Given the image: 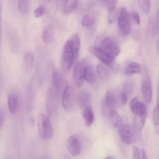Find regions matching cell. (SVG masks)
<instances>
[{"label":"cell","instance_id":"obj_13","mask_svg":"<svg viewBox=\"0 0 159 159\" xmlns=\"http://www.w3.org/2000/svg\"><path fill=\"white\" fill-rule=\"evenodd\" d=\"M89 51L92 54H93L96 58H98L101 62L107 65H111L114 62L109 57H108L105 53H104L101 50H100L96 45L91 47L89 48Z\"/></svg>","mask_w":159,"mask_h":159},{"label":"cell","instance_id":"obj_21","mask_svg":"<svg viewBox=\"0 0 159 159\" xmlns=\"http://www.w3.org/2000/svg\"><path fill=\"white\" fill-rule=\"evenodd\" d=\"M52 81L53 89L57 93H58L61 90L63 85V78L61 75L57 71H54L52 74Z\"/></svg>","mask_w":159,"mask_h":159},{"label":"cell","instance_id":"obj_33","mask_svg":"<svg viewBox=\"0 0 159 159\" xmlns=\"http://www.w3.org/2000/svg\"><path fill=\"white\" fill-rule=\"evenodd\" d=\"M45 12V7L41 5L35 9L34 11V15L35 17L39 18L44 14Z\"/></svg>","mask_w":159,"mask_h":159},{"label":"cell","instance_id":"obj_15","mask_svg":"<svg viewBox=\"0 0 159 159\" xmlns=\"http://www.w3.org/2000/svg\"><path fill=\"white\" fill-rule=\"evenodd\" d=\"M34 63V55L32 51L27 52L23 58V68L26 73H30Z\"/></svg>","mask_w":159,"mask_h":159},{"label":"cell","instance_id":"obj_10","mask_svg":"<svg viewBox=\"0 0 159 159\" xmlns=\"http://www.w3.org/2000/svg\"><path fill=\"white\" fill-rule=\"evenodd\" d=\"M118 104L116 94L112 91H108L102 102V111L104 114L107 116L108 112L111 109H115Z\"/></svg>","mask_w":159,"mask_h":159},{"label":"cell","instance_id":"obj_19","mask_svg":"<svg viewBox=\"0 0 159 159\" xmlns=\"http://www.w3.org/2000/svg\"><path fill=\"white\" fill-rule=\"evenodd\" d=\"M42 41L47 44L52 43L54 39V28L52 25H48L42 34Z\"/></svg>","mask_w":159,"mask_h":159},{"label":"cell","instance_id":"obj_9","mask_svg":"<svg viewBox=\"0 0 159 159\" xmlns=\"http://www.w3.org/2000/svg\"><path fill=\"white\" fill-rule=\"evenodd\" d=\"M141 93L142 98L145 104H150L152 99V83L150 77L145 75L141 84Z\"/></svg>","mask_w":159,"mask_h":159},{"label":"cell","instance_id":"obj_37","mask_svg":"<svg viewBox=\"0 0 159 159\" xmlns=\"http://www.w3.org/2000/svg\"><path fill=\"white\" fill-rule=\"evenodd\" d=\"M132 37H133V38L135 40H137L139 39V31L137 30H134L133 32H132Z\"/></svg>","mask_w":159,"mask_h":159},{"label":"cell","instance_id":"obj_30","mask_svg":"<svg viewBox=\"0 0 159 159\" xmlns=\"http://www.w3.org/2000/svg\"><path fill=\"white\" fill-rule=\"evenodd\" d=\"M133 89H134L133 83L131 81H127L124 83L122 90L121 91L124 93L125 94H126L129 98L132 94Z\"/></svg>","mask_w":159,"mask_h":159},{"label":"cell","instance_id":"obj_41","mask_svg":"<svg viewBox=\"0 0 159 159\" xmlns=\"http://www.w3.org/2000/svg\"><path fill=\"white\" fill-rule=\"evenodd\" d=\"M104 159H114V158L113 157H112V156H108V157H106V158H104Z\"/></svg>","mask_w":159,"mask_h":159},{"label":"cell","instance_id":"obj_40","mask_svg":"<svg viewBox=\"0 0 159 159\" xmlns=\"http://www.w3.org/2000/svg\"><path fill=\"white\" fill-rule=\"evenodd\" d=\"M29 123H30V125L31 126H33V125H34V119L33 117H30L29 118Z\"/></svg>","mask_w":159,"mask_h":159},{"label":"cell","instance_id":"obj_29","mask_svg":"<svg viewBox=\"0 0 159 159\" xmlns=\"http://www.w3.org/2000/svg\"><path fill=\"white\" fill-rule=\"evenodd\" d=\"M140 9L144 13L147 14L149 12L151 6V0H137Z\"/></svg>","mask_w":159,"mask_h":159},{"label":"cell","instance_id":"obj_27","mask_svg":"<svg viewBox=\"0 0 159 159\" xmlns=\"http://www.w3.org/2000/svg\"><path fill=\"white\" fill-rule=\"evenodd\" d=\"M30 0H17V8L19 12L22 15L27 14L29 8Z\"/></svg>","mask_w":159,"mask_h":159},{"label":"cell","instance_id":"obj_34","mask_svg":"<svg viewBox=\"0 0 159 159\" xmlns=\"http://www.w3.org/2000/svg\"><path fill=\"white\" fill-rule=\"evenodd\" d=\"M132 159H141L139 148L137 146H134L132 149Z\"/></svg>","mask_w":159,"mask_h":159},{"label":"cell","instance_id":"obj_17","mask_svg":"<svg viewBox=\"0 0 159 159\" xmlns=\"http://www.w3.org/2000/svg\"><path fill=\"white\" fill-rule=\"evenodd\" d=\"M107 116H108L112 124L116 128H119L122 125V119L115 109L110 110L108 112Z\"/></svg>","mask_w":159,"mask_h":159},{"label":"cell","instance_id":"obj_8","mask_svg":"<svg viewBox=\"0 0 159 159\" xmlns=\"http://www.w3.org/2000/svg\"><path fill=\"white\" fill-rule=\"evenodd\" d=\"M119 136L121 141L127 145L132 144L135 140L134 130L129 124H122L119 127Z\"/></svg>","mask_w":159,"mask_h":159},{"label":"cell","instance_id":"obj_38","mask_svg":"<svg viewBox=\"0 0 159 159\" xmlns=\"http://www.w3.org/2000/svg\"><path fill=\"white\" fill-rule=\"evenodd\" d=\"M141 157H142V159H148L147 153L144 149L141 150Z\"/></svg>","mask_w":159,"mask_h":159},{"label":"cell","instance_id":"obj_24","mask_svg":"<svg viewBox=\"0 0 159 159\" xmlns=\"http://www.w3.org/2000/svg\"><path fill=\"white\" fill-rule=\"evenodd\" d=\"M96 16L94 12H89L84 16L81 20V25L85 27H90L93 25L96 21Z\"/></svg>","mask_w":159,"mask_h":159},{"label":"cell","instance_id":"obj_35","mask_svg":"<svg viewBox=\"0 0 159 159\" xmlns=\"http://www.w3.org/2000/svg\"><path fill=\"white\" fill-rule=\"evenodd\" d=\"M5 119H6L5 112L2 109H1L0 110V131L4 124Z\"/></svg>","mask_w":159,"mask_h":159},{"label":"cell","instance_id":"obj_39","mask_svg":"<svg viewBox=\"0 0 159 159\" xmlns=\"http://www.w3.org/2000/svg\"><path fill=\"white\" fill-rule=\"evenodd\" d=\"M156 49H157L158 54L159 55V37H158L157 41H156Z\"/></svg>","mask_w":159,"mask_h":159},{"label":"cell","instance_id":"obj_44","mask_svg":"<svg viewBox=\"0 0 159 159\" xmlns=\"http://www.w3.org/2000/svg\"><path fill=\"white\" fill-rule=\"evenodd\" d=\"M64 159H71L68 156H65V158H64Z\"/></svg>","mask_w":159,"mask_h":159},{"label":"cell","instance_id":"obj_6","mask_svg":"<svg viewBox=\"0 0 159 159\" xmlns=\"http://www.w3.org/2000/svg\"><path fill=\"white\" fill-rule=\"evenodd\" d=\"M117 21L120 33L124 35H129L131 31L130 20L129 14L125 7L120 9Z\"/></svg>","mask_w":159,"mask_h":159},{"label":"cell","instance_id":"obj_26","mask_svg":"<svg viewBox=\"0 0 159 159\" xmlns=\"http://www.w3.org/2000/svg\"><path fill=\"white\" fill-rule=\"evenodd\" d=\"M153 120L155 132L159 134V101L153 110Z\"/></svg>","mask_w":159,"mask_h":159},{"label":"cell","instance_id":"obj_12","mask_svg":"<svg viewBox=\"0 0 159 159\" xmlns=\"http://www.w3.org/2000/svg\"><path fill=\"white\" fill-rule=\"evenodd\" d=\"M66 147L68 152L73 156H77L80 154L81 147L79 137L73 134L69 137L66 142Z\"/></svg>","mask_w":159,"mask_h":159},{"label":"cell","instance_id":"obj_3","mask_svg":"<svg viewBox=\"0 0 159 159\" xmlns=\"http://www.w3.org/2000/svg\"><path fill=\"white\" fill-rule=\"evenodd\" d=\"M95 45L114 61L120 52L118 41L114 36L104 37Z\"/></svg>","mask_w":159,"mask_h":159},{"label":"cell","instance_id":"obj_5","mask_svg":"<svg viewBox=\"0 0 159 159\" xmlns=\"http://www.w3.org/2000/svg\"><path fill=\"white\" fill-rule=\"evenodd\" d=\"M75 95L73 88L70 85H67L63 89L61 95V104L64 109L70 111L75 106Z\"/></svg>","mask_w":159,"mask_h":159},{"label":"cell","instance_id":"obj_31","mask_svg":"<svg viewBox=\"0 0 159 159\" xmlns=\"http://www.w3.org/2000/svg\"><path fill=\"white\" fill-rule=\"evenodd\" d=\"M102 5L109 11L116 8L117 0H101Z\"/></svg>","mask_w":159,"mask_h":159},{"label":"cell","instance_id":"obj_20","mask_svg":"<svg viewBox=\"0 0 159 159\" xmlns=\"http://www.w3.org/2000/svg\"><path fill=\"white\" fill-rule=\"evenodd\" d=\"M83 117L84 120L85 125L86 126L89 127L93 124L94 119V116L91 106H88L84 108L83 111Z\"/></svg>","mask_w":159,"mask_h":159},{"label":"cell","instance_id":"obj_36","mask_svg":"<svg viewBox=\"0 0 159 159\" xmlns=\"http://www.w3.org/2000/svg\"><path fill=\"white\" fill-rule=\"evenodd\" d=\"M131 16H132V18L133 20L135 22V23L137 25H140V19L139 15L137 12H133L131 14Z\"/></svg>","mask_w":159,"mask_h":159},{"label":"cell","instance_id":"obj_23","mask_svg":"<svg viewBox=\"0 0 159 159\" xmlns=\"http://www.w3.org/2000/svg\"><path fill=\"white\" fill-rule=\"evenodd\" d=\"M142 68L139 63L132 61L130 63L124 70V73L127 75H134V74H139L141 73Z\"/></svg>","mask_w":159,"mask_h":159},{"label":"cell","instance_id":"obj_43","mask_svg":"<svg viewBox=\"0 0 159 159\" xmlns=\"http://www.w3.org/2000/svg\"><path fill=\"white\" fill-rule=\"evenodd\" d=\"M0 40H1V5H0Z\"/></svg>","mask_w":159,"mask_h":159},{"label":"cell","instance_id":"obj_1","mask_svg":"<svg viewBox=\"0 0 159 159\" xmlns=\"http://www.w3.org/2000/svg\"><path fill=\"white\" fill-rule=\"evenodd\" d=\"M80 48V38L75 34L65 42L61 58V63L65 71H70L77 59Z\"/></svg>","mask_w":159,"mask_h":159},{"label":"cell","instance_id":"obj_22","mask_svg":"<svg viewBox=\"0 0 159 159\" xmlns=\"http://www.w3.org/2000/svg\"><path fill=\"white\" fill-rule=\"evenodd\" d=\"M79 0H63V9L65 14L73 12L77 7Z\"/></svg>","mask_w":159,"mask_h":159},{"label":"cell","instance_id":"obj_7","mask_svg":"<svg viewBox=\"0 0 159 159\" xmlns=\"http://www.w3.org/2000/svg\"><path fill=\"white\" fill-rule=\"evenodd\" d=\"M88 65L87 61L81 60L75 65L73 72V77L76 87H81L84 82V70L85 66Z\"/></svg>","mask_w":159,"mask_h":159},{"label":"cell","instance_id":"obj_18","mask_svg":"<svg viewBox=\"0 0 159 159\" xmlns=\"http://www.w3.org/2000/svg\"><path fill=\"white\" fill-rule=\"evenodd\" d=\"M84 79L88 83H93L96 80V75L93 67L88 64L84 70Z\"/></svg>","mask_w":159,"mask_h":159},{"label":"cell","instance_id":"obj_45","mask_svg":"<svg viewBox=\"0 0 159 159\" xmlns=\"http://www.w3.org/2000/svg\"><path fill=\"white\" fill-rule=\"evenodd\" d=\"M158 159H159V158H158Z\"/></svg>","mask_w":159,"mask_h":159},{"label":"cell","instance_id":"obj_25","mask_svg":"<svg viewBox=\"0 0 159 159\" xmlns=\"http://www.w3.org/2000/svg\"><path fill=\"white\" fill-rule=\"evenodd\" d=\"M96 71L99 77L103 81L107 80L110 77L109 71L101 64H98L96 66Z\"/></svg>","mask_w":159,"mask_h":159},{"label":"cell","instance_id":"obj_11","mask_svg":"<svg viewBox=\"0 0 159 159\" xmlns=\"http://www.w3.org/2000/svg\"><path fill=\"white\" fill-rule=\"evenodd\" d=\"M57 93L52 87L48 88L47 93L46 109L50 116H53L57 112Z\"/></svg>","mask_w":159,"mask_h":159},{"label":"cell","instance_id":"obj_42","mask_svg":"<svg viewBox=\"0 0 159 159\" xmlns=\"http://www.w3.org/2000/svg\"><path fill=\"white\" fill-rule=\"evenodd\" d=\"M159 101V83H158V98H157V102Z\"/></svg>","mask_w":159,"mask_h":159},{"label":"cell","instance_id":"obj_16","mask_svg":"<svg viewBox=\"0 0 159 159\" xmlns=\"http://www.w3.org/2000/svg\"><path fill=\"white\" fill-rule=\"evenodd\" d=\"M7 106L10 113L14 114L17 112L19 107V99L16 94L11 93L8 95Z\"/></svg>","mask_w":159,"mask_h":159},{"label":"cell","instance_id":"obj_32","mask_svg":"<svg viewBox=\"0 0 159 159\" xmlns=\"http://www.w3.org/2000/svg\"><path fill=\"white\" fill-rule=\"evenodd\" d=\"M152 34L153 35H159V11L157 12L156 19L155 20V22L152 28Z\"/></svg>","mask_w":159,"mask_h":159},{"label":"cell","instance_id":"obj_14","mask_svg":"<svg viewBox=\"0 0 159 159\" xmlns=\"http://www.w3.org/2000/svg\"><path fill=\"white\" fill-rule=\"evenodd\" d=\"M91 98L92 95L90 91L85 89L81 90L77 96V102L78 106L81 108H84L89 106Z\"/></svg>","mask_w":159,"mask_h":159},{"label":"cell","instance_id":"obj_4","mask_svg":"<svg viewBox=\"0 0 159 159\" xmlns=\"http://www.w3.org/2000/svg\"><path fill=\"white\" fill-rule=\"evenodd\" d=\"M39 135L43 140H50L53 135V128L49 118L43 113L37 116Z\"/></svg>","mask_w":159,"mask_h":159},{"label":"cell","instance_id":"obj_2","mask_svg":"<svg viewBox=\"0 0 159 159\" xmlns=\"http://www.w3.org/2000/svg\"><path fill=\"white\" fill-rule=\"evenodd\" d=\"M130 109L134 116L135 127L139 130H141L145 123L147 109L145 104L142 102L138 98L135 97L130 102Z\"/></svg>","mask_w":159,"mask_h":159},{"label":"cell","instance_id":"obj_28","mask_svg":"<svg viewBox=\"0 0 159 159\" xmlns=\"http://www.w3.org/2000/svg\"><path fill=\"white\" fill-rule=\"evenodd\" d=\"M120 9H114L111 11H109V12L107 16V21L110 24L114 23L115 21H116L119 17V14H120Z\"/></svg>","mask_w":159,"mask_h":159}]
</instances>
